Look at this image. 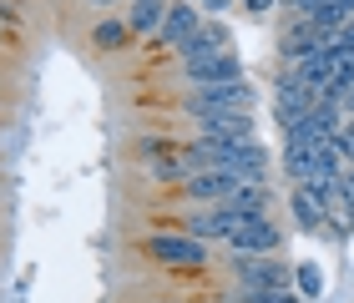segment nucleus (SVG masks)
Returning <instances> with one entry per match:
<instances>
[{"label": "nucleus", "mask_w": 354, "mask_h": 303, "mask_svg": "<svg viewBox=\"0 0 354 303\" xmlns=\"http://www.w3.org/2000/svg\"><path fill=\"white\" fill-rule=\"evenodd\" d=\"M142 258L167 268V273H198V268H207V258H213V243H203V237L192 233H142Z\"/></svg>", "instance_id": "1"}, {"label": "nucleus", "mask_w": 354, "mask_h": 303, "mask_svg": "<svg viewBox=\"0 0 354 303\" xmlns=\"http://www.w3.org/2000/svg\"><path fill=\"white\" fill-rule=\"evenodd\" d=\"M259 91L253 81H228V86H198V91H183V117L198 121V117H213V111H253Z\"/></svg>", "instance_id": "2"}, {"label": "nucleus", "mask_w": 354, "mask_h": 303, "mask_svg": "<svg viewBox=\"0 0 354 303\" xmlns=\"http://www.w3.org/2000/svg\"><path fill=\"white\" fill-rule=\"evenodd\" d=\"M233 283L238 293H273V289H294V268L279 253L253 258V253H233Z\"/></svg>", "instance_id": "3"}, {"label": "nucleus", "mask_w": 354, "mask_h": 303, "mask_svg": "<svg viewBox=\"0 0 354 303\" xmlns=\"http://www.w3.org/2000/svg\"><path fill=\"white\" fill-rule=\"evenodd\" d=\"M243 56L238 51H218V56H203V61H187V66H172V76L183 81L187 91H198V86H228V81H248L243 76Z\"/></svg>", "instance_id": "4"}, {"label": "nucleus", "mask_w": 354, "mask_h": 303, "mask_svg": "<svg viewBox=\"0 0 354 303\" xmlns=\"http://www.w3.org/2000/svg\"><path fill=\"white\" fill-rule=\"evenodd\" d=\"M238 217L228 202H213V207H192V213L177 217V233H192V237H203V243H228V237L238 233Z\"/></svg>", "instance_id": "5"}, {"label": "nucleus", "mask_w": 354, "mask_h": 303, "mask_svg": "<svg viewBox=\"0 0 354 303\" xmlns=\"http://www.w3.org/2000/svg\"><path fill=\"white\" fill-rule=\"evenodd\" d=\"M283 248V228L273 222V213H259V217H243L238 233L228 237V253H253V258H268V253Z\"/></svg>", "instance_id": "6"}, {"label": "nucleus", "mask_w": 354, "mask_h": 303, "mask_svg": "<svg viewBox=\"0 0 354 303\" xmlns=\"http://www.w3.org/2000/svg\"><path fill=\"white\" fill-rule=\"evenodd\" d=\"M243 177L238 172H223V167H207V172H192V177L177 187V197L192 202V207H213V202H228V193H238Z\"/></svg>", "instance_id": "7"}, {"label": "nucleus", "mask_w": 354, "mask_h": 303, "mask_svg": "<svg viewBox=\"0 0 354 303\" xmlns=\"http://www.w3.org/2000/svg\"><path fill=\"white\" fill-rule=\"evenodd\" d=\"M203 141H259V117L253 111H213V117H198Z\"/></svg>", "instance_id": "8"}, {"label": "nucleus", "mask_w": 354, "mask_h": 303, "mask_svg": "<svg viewBox=\"0 0 354 303\" xmlns=\"http://www.w3.org/2000/svg\"><path fill=\"white\" fill-rule=\"evenodd\" d=\"M218 51H233V30L223 26V21H203V26L172 51V61H177V66H187V61H203V56H218Z\"/></svg>", "instance_id": "9"}, {"label": "nucleus", "mask_w": 354, "mask_h": 303, "mask_svg": "<svg viewBox=\"0 0 354 303\" xmlns=\"http://www.w3.org/2000/svg\"><path fill=\"white\" fill-rule=\"evenodd\" d=\"M207 21V15L192 6V0H172L167 6V21H162V30H157V46H167V51H177V46H183L192 30H198Z\"/></svg>", "instance_id": "10"}, {"label": "nucleus", "mask_w": 354, "mask_h": 303, "mask_svg": "<svg viewBox=\"0 0 354 303\" xmlns=\"http://www.w3.org/2000/svg\"><path fill=\"white\" fill-rule=\"evenodd\" d=\"M167 6L172 0H127V26H132V36L157 41V30L167 21Z\"/></svg>", "instance_id": "11"}, {"label": "nucleus", "mask_w": 354, "mask_h": 303, "mask_svg": "<svg viewBox=\"0 0 354 303\" xmlns=\"http://www.w3.org/2000/svg\"><path fill=\"white\" fill-rule=\"evenodd\" d=\"M319 46H324V36L314 30V21H288L283 36H279V56L283 61H304V56H314Z\"/></svg>", "instance_id": "12"}, {"label": "nucleus", "mask_w": 354, "mask_h": 303, "mask_svg": "<svg viewBox=\"0 0 354 303\" xmlns=\"http://www.w3.org/2000/svg\"><path fill=\"white\" fill-rule=\"evenodd\" d=\"M288 76H294L299 86H309V91H324V86H329V76H334V66H329V51L319 46L314 56H304V61H288Z\"/></svg>", "instance_id": "13"}, {"label": "nucleus", "mask_w": 354, "mask_h": 303, "mask_svg": "<svg viewBox=\"0 0 354 303\" xmlns=\"http://www.w3.org/2000/svg\"><path fill=\"white\" fill-rule=\"evenodd\" d=\"M137 36H132V26H127V15H106V21H96L91 26V46L96 51H127V46H132Z\"/></svg>", "instance_id": "14"}, {"label": "nucleus", "mask_w": 354, "mask_h": 303, "mask_svg": "<svg viewBox=\"0 0 354 303\" xmlns=\"http://www.w3.org/2000/svg\"><path fill=\"white\" fill-rule=\"evenodd\" d=\"M228 207L238 217H259V213L273 207V193H268V182H243L238 193H228Z\"/></svg>", "instance_id": "15"}, {"label": "nucleus", "mask_w": 354, "mask_h": 303, "mask_svg": "<svg viewBox=\"0 0 354 303\" xmlns=\"http://www.w3.org/2000/svg\"><path fill=\"white\" fill-rule=\"evenodd\" d=\"M299 193L309 197L319 213H339V197H344V187H339V177H309V182H299Z\"/></svg>", "instance_id": "16"}, {"label": "nucleus", "mask_w": 354, "mask_h": 303, "mask_svg": "<svg viewBox=\"0 0 354 303\" xmlns=\"http://www.w3.org/2000/svg\"><path fill=\"white\" fill-rule=\"evenodd\" d=\"M288 213H294V228H299V233L319 237V228H324V213H319V207H314L309 197H304L299 187H288Z\"/></svg>", "instance_id": "17"}, {"label": "nucleus", "mask_w": 354, "mask_h": 303, "mask_svg": "<svg viewBox=\"0 0 354 303\" xmlns=\"http://www.w3.org/2000/svg\"><path fill=\"white\" fill-rule=\"evenodd\" d=\"M283 177L288 182H309L314 177V147H283Z\"/></svg>", "instance_id": "18"}, {"label": "nucleus", "mask_w": 354, "mask_h": 303, "mask_svg": "<svg viewBox=\"0 0 354 303\" xmlns=\"http://www.w3.org/2000/svg\"><path fill=\"white\" fill-rule=\"evenodd\" d=\"M294 293L304 303H314L319 293H324V268L319 263H294Z\"/></svg>", "instance_id": "19"}, {"label": "nucleus", "mask_w": 354, "mask_h": 303, "mask_svg": "<svg viewBox=\"0 0 354 303\" xmlns=\"http://www.w3.org/2000/svg\"><path fill=\"white\" fill-rule=\"evenodd\" d=\"M279 6H283L288 21H309V15H314L319 6H324V0H279Z\"/></svg>", "instance_id": "20"}, {"label": "nucleus", "mask_w": 354, "mask_h": 303, "mask_svg": "<svg viewBox=\"0 0 354 303\" xmlns=\"http://www.w3.org/2000/svg\"><path fill=\"white\" fill-rule=\"evenodd\" d=\"M192 6H198V10L207 15V21H223L228 10H238V0H192Z\"/></svg>", "instance_id": "21"}, {"label": "nucleus", "mask_w": 354, "mask_h": 303, "mask_svg": "<svg viewBox=\"0 0 354 303\" xmlns=\"http://www.w3.org/2000/svg\"><path fill=\"white\" fill-rule=\"evenodd\" d=\"M238 10L243 15H268V10H279V0H238Z\"/></svg>", "instance_id": "22"}, {"label": "nucleus", "mask_w": 354, "mask_h": 303, "mask_svg": "<svg viewBox=\"0 0 354 303\" xmlns=\"http://www.w3.org/2000/svg\"><path fill=\"white\" fill-rule=\"evenodd\" d=\"M0 21L15 30V26H21V6H15V0H0Z\"/></svg>", "instance_id": "23"}, {"label": "nucleus", "mask_w": 354, "mask_h": 303, "mask_svg": "<svg viewBox=\"0 0 354 303\" xmlns=\"http://www.w3.org/2000/svg\"><path fill=\"white\" fill-rule=\"evenodd\" d=\"M329 46H349V51H354V15L344 21V30H334V41H329Z\"/></svg>", "instance_id": "24"}, {"label": "nucleus", "mask_w": 354, "mask_h": 303, "mask_svg": "<svg viewBox=\"0 0 354 303\" xmlns=\"http://www.w3.org/2000/svg\"><path fill=\"white\" fill-rule=\"evenodd\" d=\"M339 187H344V193L354 197V162H344V172H339Z\"/></svg>", "instance_id": "25"}, {"label": "nucleus", "mask_w": 354, "mask_h": 303, "mask_svg": "<svg viewBox=\"0 0 354 303\" xmlns=\"http://www.w3.org/2000/svg\"><path fill=\"white\" fill-rule=\"evenodd\" d=\"M344 117H354V86H349V97H344Z\"/></svg>", "instance_id": "26"}, {"label": "nucleus", "mask_w": 354, "mask_h": 303, "mask_svg": "<svg viewBox=\"0 0 354 303\" xmlns=\"http://www.w3.org/2000/svg\"><path fill=\"white\" fill-rule=\"evenodd\" d=\"M6 41H10V26H6V21H0V51H6Z\"/></svg>", "instance_id": "27"}, {"label": "nucleus", "mask_w": 354, "mask_h": 303, "mask_svg": "<svg viewBox=\"0 0 354 303\" xmlns=\"http://www.w3.org/2000/svg\"><path fill=\"white\" fill-rule=\"evenodd\" d=\"M86 6H96V10H106V6H117V0H86Z\"/></svg>", "instance_id": "28"}, {"label": "nucleus", "mask_w": 354, "mask_h": 303, "mask_svg": "<svg viewBox=\"0 0 354 303\" xmlns=\"http://www.w3.org/2000/svg\"><path fill=\"white\" fill-rule=\"evenodd\" d=\"M339 6H344V10H349V15H354V0H339Z\"/></svg>", "instance_id": "29"}, {"label": "nucleus", "mask_w": 354, "mask_h": 303, "mask_svg": "<svg viewBox=\"0 0 354 303\" xmlns=\"http://www.w3.org/2000/svg\"><path fill=\"white\" fill-rule=\"evenodd\" d=\"M162 303H172V298H162Z\"/></svg>", "instance_id": "30"}]
</instances>
